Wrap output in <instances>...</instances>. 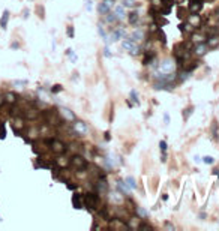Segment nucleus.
I'll use <instances>...</instances> for the list:
<instances>
[{
    "label": "nucleus",
    "mask_w": 219,
    "mask_h": 231,
    "mask_svg": "<svg viewBox=\"0 0 219 231\" xmlns=\"http://www.w3.org/2000/svg\"><path fill=\"white\" fill-rule=\"evenodd\" d=\"M72 203H74V206H75V209H81V207H83V201H81V197L77 195V194L74 195Z\"/></svg>",
    "instance_id": "7"
},
{
    "label": "nucleus",
    "mask_w": 219,
    "mask_h": 231,
    "mask_svg": "<svg viewBox=\"0 0 219 231\" xmlns=\"http://www.w3.org/2000/svg\"><path fill=\"white\" fill-rule=\"evenodd\" d=\"M128 182H129V185H131V188H135V182H134V179L128 177Z\"/></svg>",
    "instance_id": "21"
},
{
    "label": "nucleus",
    "mask_w": 219,
    "mask_h": 231,
    "mask_svg": "<svg viewBox=\"0 0 219 231\" xmlns=\"http://www.w3.org/2000/svg\"><path fill=\"white\" fill-rule=\"evenodd\" d=\"M107 20H108V23H116L119 18L116 17V14H108V18H107Z\"/></svg>",
    "instance_id": "14"
},
{
    "label": "nucleus",
    "mask_w": 219,
    "mask_h": 231,
    "mask_svg": "<svg viewBox=\"0 0 219 231\" xmlns=\"http://www.w3.org/2000/svg\"><path fill=\"white\" fill-rule=\"evenodd\" d=\"M84 204H86L87 209H90V210L98 209V206H99V197L96 195L95 192L86 194V195H84Z\"/></svg>",
    "instance_id": "1"
},
{
    "label": "nucleus",
    "mask_w": 219,
    "mask_h": 231,
    "mask_svg": "<svg viewBox=\"0 0 219 231\" xmlns=\"http://www.w3.org/2000/svg\"><path fill=\"white\" fill-rule=\"evenodd\" d=\"M159 146H161V150H162V152L165 153V150H167V143H165V141H161V143H159Z\"/></svg>",
    "instance_id": "19"
},
{
    "label": "nucleus",
    "mask_w": 219,
    "mask_h": 231,
    "mask_svg": "<svg viewBox=\"0 0 219 231\" xmlns=\"http://www.w3.org/2000/svg\"><path fill=\"white\" fill-rule=\"evenodd\" d=\"M131 39H132L134 42L141 41V39H143V32H141V30H135V32L132 33V36H131Z\"/></svg>",
    "instance_id": "9"
},
{
    "label": "nucleus",
    "mask_w": 219,
    "mask_h": 231,
    "mask_svg": "<svg viewBox=\"0 0 219 231\" xmlns=\"http://www.w3.org/2000/svg\"><path fill=\"white\" fill-rule=\"evenodd\" d=\"M15 98H17V95H14V93H8L6 95V101H9V102H15L17 101Z\"/></svg>",
    "instance_id": "12"
},
{
    "label": "nucleus",
    "mask_w": 219,
    "mask_h": 231,
    "mask_svg": "<svg viewBox=\"0 0 219 231\" xmlns=\"http://www.w3.org/2000/svg\"><path fill=\"white\" fill-rule=\"evenodd\" d=\"M207 44L206 42H203V44H198L195 48H194V53L197 54V56H204L206 54V51H207Z\"/></svg>",
    "instance_id": "5"
},
{
    "label": "nucleus",
    "mask_w": 219,
    "mask_h": 231,
    "mask_svg": "<svg viewBox=\"0 0 219 231\" xmlns=\"http://www.w3.org/2000/svg\"><path fill=\"white\" fill-rule=\"evenodd\" d=\"M119 188L122 189V192H125V194L128 192V186H126V185H125L123 182H119Z\"/></svg>",
    "instance_id": "15"
},
{
    "label": "nucleus",
    "mask_w": 219,
    "mask_h": 231,
    "mask_svg": "<svg viewBox=\"0 0 219 231\" xmlns=\"http://www.w3.org/2000/svg\"><path fill=\"white\" fill-rule=\"evenodd\" d=\"M128 20H129V23H131V24H135V23L138 21V12H131V14H129V17H128Z\"/></svg>",
    "instance_id": "10"
},
{
    "label": "nucleus",
    "mask_w": 219,
    "mask_h": 231,
    "mask_svg": "<svg viewBox=\"0 0 219 231\" xmlns=\"http://www.w3.org/2000/svg\"><path fill=\"white\" fill-rule=\"evenodd\" d=\"M131 98H132V101H134V102H137V104H138V95L135 93V90H132V92H131Z\"/></svg>",
    "instance_id": "16"
},
{
    "label": "nucleus",
    "mask_w": 219,
    "mask_h": 231,
    "mask_svg": "<svg viewBox=\"0 0 219 231\" xmlns=\"http://www.w3.org/2000/svg\"><path fill=\"white\" fill-rule=\"evenodd\" d=\"M60 90H62V87H60V86H54L53 92H60Z\"/></svg>",
    "instance_id": "22"
},
{
    "label": "nucleus",
    "mask_w": 219,
    "mask_h": 231,
    "mask_svg": "<svg viewBox=\"0 0 219 231\" xmlns=\"http://www.w3.org/2000/svg\"><path fill=\"white\" fill-rule=\"evenodd\" d=\"M110 8H111V0H105V2L99 3V6H98V9H99L101 14H108Z\"/></svg>",
    "instance_id": "4"
},
{
    "label": "nucleus",
    "mask_w": 219,
    "mask_h": 231,
    "mask_svg": "<svg viewBox=\"0 0 219 231\" xmlns=\"http://www.w3.org/2000/svg\"><path fill=\"white\" fill-rule=\"evenodd\" d=\"M68 35H69V36H74V30H72V27H69V30H68Z\"/></svg>",
    "instance_id": "23"
},
{
    "label": "nucleus",
    "mask_w": 219,
    "mask_h": 231,
    "mask_svg": "<svg viewBox=\"0 0 219 231\" xmlns=\"http://www.w3.org/2000/svg\"><path fill=\"white\" fill-rule=\"evenodd\" d=\"M159 68H161V71L162 72H167V74H168V72L174 71V63H173L171 60H165V62L161 63V66H159Z\"/></svg>",
    "instance_id": "3"
},
{
    "label": "nucleus",
    "mask_w": 219,
    "mask_h": 231,
    "mask_svg": "<svg viewBox=\"0 0 219 231\" xmlns=\"http://www.w3.org/2000/svg\"><path fill=\"white\" fill-rule=\"evenodd\" d=\"M210 2H212V0H210Z\"/></svg>",
    "instance_id": "24"
},
{
    "label": "nucleus",
    "mask_w": 219,
    "mask_h": 231,
    "mask_svg": "<svg viewBox=\"0 0 219 231\" xmlns=\"http://www.w3.org/2000/svg\"><path fill=\"white\" fill-rule=\"evenodd\" d=\"M161 2H162V5H164V6H171V5L174 3L173 0H161Z\"/></svg>",
    "instance_id": "17"
},
{
    "label": "nucleus",
    "mask_w": 219,
    "mask_h": 231,
    "mask_svg": "<svg viewBox=\"0 0 219 231\" xmlns=\"http://www.w3.org/2000/svg\"><path fill=\"white\" fill-rule=\"evenodd\" d=\"M204 162H206V164H213V158H210V156H206V158H204Z\"/></svg>",
    "instance_id": "20"
},
{
    "label": "nucleus",
    "mask_w": 219,
    "mask_h": 231,
    "mask_svg": "<svg viewBox=\"0 0 219 231\" xmlns=\"http://www.w3.org/2000/svg\"><path fill=\"white\" fill-rule=\"evenodd\" d=\"M135 5V0H123V6H128V8H132Z\"/></svg>",
    "instance_id": "13"
},
{
    "label": "nucleus",
    "mask_w": 219,
    "mask_h": 231,
    "mask_svg": "<svg viewBox=\"0 0 219 231\" xmlns=\"http://www.w3.org/2000/svg\"><path fill=\"white\" fill-rule=\"evenodd\" d=\"M74 128H75V131H77V134H80V135H84L89 129H87V126L83 123V122H77V123L74 125Z\"/></svg>",
    "instance_id": "6"
},
{
    "label": "nucleus",
    "mask_w": 219,
    "mask_h": 231,
    "mask_svg": "<svg viewBox=\"0 0 219 231\" xmlns=\"http://www.w3.org/2000/svg\"><path fill=\"white\" fill-rule=\"evenodd\" d=\"M153 59H155V53H146V59H144V65H149V63H150V62H152V60H153Z\"/></svg>",
    "instance_id": "11"
},
{
    "label": "nucleus",
    "mask_w": 219,
    "mask_h": 231,
    "mask_svg": "<svg viewBox=\"0 0 219 231\" xmlns=\"http://www.w3.org/2000/svg\"><path fill=\"white\" fill-rule=\"evenodd\" d=\"M191 113H192V107H191V108H188V110H186V114L183 113V117H185V119H188V117L191 116Z\"/></svg>",
    "instance_id": "18"
},
{
    "label": "nucleus",
    "mask_w": 219,
    "mask_h": 231,
    "mask_svg": "<svg viewBox=\"0 0 219 231\" xmlns=\"http://www.w3.org/2000/svg\"><path fill=\"white\" fill-rule=\"evenodd\" d=\"M71 165L74 168H77V170H87V167H89L87 161L84 159L83 156H78V155H75L71 159Z\"/></svg>",
    "instance_id": "2"
},
{
    "label": "nucleus",
    "mask_w": 219,
    "mask_h": 231,
    "mask_svg": "<svg viewBox=\"0 0 219 231\" xmlns=\"http://www.w3.org/2000/svg\"><path fill=\"white\" fill-rule=\"evenodd\" d=\"M116 15H117V18H119V20H123V18L126 17L123 6H117V8H116Z\"/></svg>",
    "instance_id": "8"
}]
</instances>
